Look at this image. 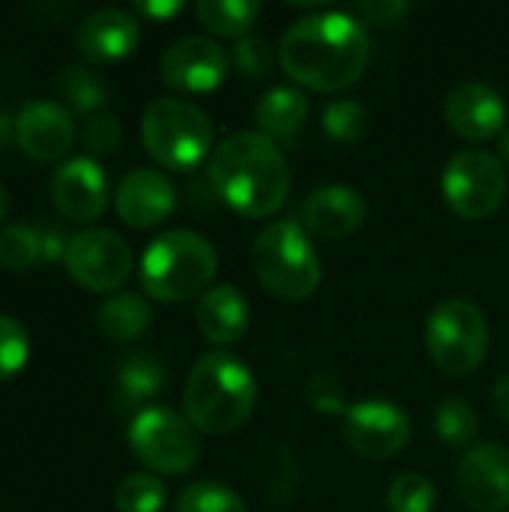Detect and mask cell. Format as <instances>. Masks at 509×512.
I'll return each mask as SVG.
<instances>
[{
  "instance_id": "6da1fadb",
  "label": "cell",
  "mask_w": 509,
  "mask_h": 512,
  "mask_svg": "<svg viewBox=\"0 0 509 512\" xmlns=\"http://www.w3.org/2000/svg\"><path fill=\"white\" fill-rule=\"evenodd\" d=\"M279 66L303 87L345 90L369 66V33L348 12L306 15L282 33Z\"/></svg>"
},
{
  "instance_id": "7a4b0ae2",
  "label": "cell",
  "mask_w": 509,
  "mask_h": 512,
  "mask_svg": "<svg viewBox=\"0 0 509 512\" xmlns=\"http://www.w3.org/2000/svg\"><path fill=\"white\" fill-rule=\"evenodd\" d=\"M210 183L216 195L240 216L261 219L285 207L291 195V168L276 141L261 132H231L210 156Z\"/></svg>"
},
{
  "instance_id": "3957f363",
  "label": "cell",
  "mask_w": 509,
  "mask_h": 512,
  "mask_svg": "<svg viewBox=\"0 0 509 512\" xmlns=\"http://www.w3.org/2000/svg\"><path fill=\"white\" fill-rule=\"evenodd\" d=\"M258 402V384L249 366L225 351L204 354L183 390L186 420L204 435H231L240 429Z\"/></svg>"
},
{
  "instance_id": "277c9868",
  "label": "cell",
  "mask_w": 509,
  "mask_h": 512,
  "mask_svg": "<svg viewBox=\"0 0 509 512\" xmlns=\"http://www.w3.org/2000/svg\"><path fill=\"white\" fill-rule=\"evenodd\" d=\"M219 255L213 243L189 228L159 234L141 255V288L159 303H186L210 291Z\"/></svg>"
},
{
  "instance_id": "5b68a950",
  "label": "cell",
  "mask_w": 509,
  "mask_h": 512,
  "mask_svg": "<svg viewBox=\"0 0 509 512\" xmlns=\"http://www.w3.org/2000/svg\"><path fill=\"white\" fill-rule=\"evenodd\" d=\"M258 282L282 300H306L321 285V258L297 219L270 222L252 243Z\"/></svg>"
},
{
  "instance_id": "8992f818",
  "label": "cell",
  "mask_w": 509,
  "mask_h": 512,
  "mask_svg": "<svg viewBox=\"0 0 509 512\" xmlns=\"http://www.w3.org/2000/svg\"><path fill=\"white\" fill-rule=\"evenodd\" d=\"M141 141L156 165L171 171H192L213 150V123L195 102L180 96H159L144 108Z\"/></svg>"
},
{
  "instance_id": "52a82bcc",
  "label": "cell",
  "mask_w": 509,
  "mask_h": 512,
  "mask_svg": "<svg viewBox=\"0 0 509 512\" xmlns=\"http://www.w3.org/2000/svg\"><path fill=\"white\" fill-rule=\"evenodd\" d=\"M426 348L432 363L453 378L480 369L489 351V324L477 303L453 297L438 303L426 321Z\"/></svg>"
},
{
  "instance_id": "ba28073f",
  "label": "cell",
  "mask_w": 509,
  "mask_h": 512,
  "mask_svg": "<svg viewBox=\"0 0 509 512\" xmlns=\"http://www.w3.org/2000/svg\"><path fill=\"white\" fill-rule=\"evenodd\" d=\"M135 459L156 477H177L198 465L201 441L198 429L177 411L150 405L129 420L126 432Z\"/></svg>"
},
{
  "instance_id": "9c48e42d",
  "label": "cell",
  "mask_w": 509,
  "mask_h": 512,
  "mask_svg": "<svg viewBox=\"0 0 509 512\" xmlns=\"http://www.w3.org/2000/svg\"><path fill=\"white\" fill-rule=\"evenodd\" d=\"M441 192L459 219H489L507 198V168L495 153L483 147H465L450 156L441 174Z\"/></svg>"
},
{
  "instance_id": "30bf717a",
  "label": "cell",
  "mask_w": 509,
  "mask_h": 512,
  "mask_svg": "<svg viewBox=\"0 0 509 512\" xmlns=\"http://www.w3.org/2000/svg\"><path fill=\"white\" fill-rule=\"evenodd\" d=\"M63 264L81 288L105 294L123 288L132 276V249L111 228H87L69 237Z\"/></svg>"
},
{
  "instance_id": "8fae6325",
  "label": "cell",
  "mask_w": 509,
  "mask_h": 512,
  "mask_svg": "<svg viewBox=\"0 0 509 512\" xmlns=\"http://www.w3.org/2000/svg\"><path fill=\"white\" fill-rule=\"evenodd\" d=\"M342 435L363 459H393L411 441V417L399 402L366 399L348 408L342 417Z\"/></svg>"
},
{
  "instance_id": "7c38bea8",
  "label": "cell",
  "mask_w": 509,
  "mask_h": 512,
  "mask_svg": "<svg viewBox=\"0 0 509 512\" xmlns=\"http://www.w3.org/2000/svg\"><path fill=\"white\" fill-rule=\"evenodd\" d=\"M231 57L210 36H180L162 54V81L180 93H210L228 78Z\"/></svg>"
},
{
  "instance_id": "4fadbf2b",
  "label": "cell",
  "mask_w": 509,
  "mask_h": 512,
  "mask_svg": "<svg viewBox=\"0 0 509 512\" xmlns=\"http://www.w3.org/2000/svg\"><path fill=\"white\" fill-rule=\"evenodd\" d=\"M51 201L57 213L69 222H96L111 201L105 168L90 156H75L63 162L51 180Z\"/></svg>"
},
{
  "instance_id": "5bb4252c",
  "label": "cell",
  "mask_w": 509,
  "mask_h": 512,
  "mask_svg": "<svg viewBox=\"0 0 509 512\" xmlns=\"http://www.w3.org/2000/svg\"><path fill=\"white\" fill-rule=\"evenodd\" d=\"M459 498L474 512L509 510V450L501 444L471 447L456 468Z\"/></svg>"
},
{
  "instance_id": "9a60e30c",
  "label": "cell",
  "mask_w": 509,
  "mask_h": 512,
  "mask_svg": "<svg viewBox=\"0 0 509 512\" xmlns=\"http://www.w3.org/2000/svg\"><path fill=\"white\" fill-rule=\"evenodd\" d=\"M15 141L36 162H57L75 141L69 108L51 99H33L15 114Z\"/></svg>"
},
{
  "instance_id": "2e32d148",
  "label": "cell",
  "mask_w": 509,
  "mask_h": 512,
  "mask_svg": "<svg viewBox=\"0 0 509 512\" xmlns=\"http://www.w3.org/2000/svg\"><path fill=\"white\" fill-rule=\"evenodd\" d=\"M450 129L465 141H489L507 129V105L486 81H465L450 90L444 105Z\"/></svg>"
},
{
  "instance_id": "e0dca14e",
  "label": "cell",
  "mask_w": 509,
  "mask_h": 512,
  "mask_svg": "<svg viewBox=\"0 0 509 512\" xmlns=\"http://www.w3.org/2000/svg\"><path fill=\"white\" fill-rule=\"evenodd\" d=\"M117 216L129 228H156L177 207V189L159 168H132L114 192Z\"/></svg>"
},
{
  "instance_id": "ac0fdd59",
  "label": "cell",
  "mask_w": 509,
  "mask_h": 512,
  "mask_svg": "<svg viewBox=\"0 0 509 512\" xmlns=\"http://www.w3.org/2000/svg\"><path fill=\"white\" fill-rule=\"evenodd\" d=\"M366 198L348 183H324L312 189L303 201L300 225L324 240L351 237L366 222Z\"/></svg>"
},
{
  "instance_id": "d6986e66",
  "label": "cell",
  "mask_w": 509,
  "mask_h": 512,
  "mask_svg": "<svg viewBox=\"0 0 509 512\" xmlns=\"http://www.w3.org/2000/svg\"><path fill=\"white\" fill-rule=\"evenodd\" d=\"M141 42V24L132 12L105 6L90 12L75 33V45L90 63H114L129 57Z\"/></svg>"
},
{
  "instance_id": "ffe728a7",
  "label": "cell",
  "mask_w": 509,
  "mask_h": 512,
  "mask_svg": "<svg viewBox=\"0 0 509 512\" xmlns=\"http://www.w3.org/2000/svg\"><path fill=\"white\" fill-rule=\"evenodd\" d=\"M168 372L159 363V357L138 351L123 357V363L117 366L114 375V393H111V405L117 414H141L150 408V402L165 390Z\"/></svg>"
},
{
  "instance_id": "44dd1931",
  "label": "cell",
  "mask_w": 509,
  "mask_h": 512,
  "mask_svg": "<svg viewBox=\"0 0 509 512\" xmlns=\"http://www.w3.org/2000/svg\"><path fill=\"white\" fill-rule=\"evenodd\" d=\"M195 324L207 342L234 345L249 330V303L234 285H216L207 294H201Z\"/></svg>"
},
{
  "instance_id": "7402d4cb",
  "label": "cell",
  "mask_w": 509,
  "mask_h": 512,
  "mask_svg": "<svg viewBox=\"0 0 509 512\" xmlns=\"http://www.w3.org/2000/svg\"><path fill=\"white\" fill-rule=\"evenodd\" d=\"M255 120L261 126V135L276 144H291L309 120V99L300 87L276 84L258 99Z\"/></svg>"
},
{
  "instance_id": "603a6c76",
  "label": "cell",
  "mask_w": 509,
  "mask_h": 512,
  "mask_svg": "<svg viewBox=\"0 0 509 512\" xmlns=\"http://www.w3.org/2000/svg\"><path fill=\"white\" fill-rule=\"evenodd\" d=\"M153 321V312H150V303L141 297V294H111L102 306H99V315H96V324L102 330L105 339L111 342H132L138 339Z\"/></svg>"
},
{
  "instance_id": "cb8c5ba5",
  "label": "cell",
  "mask_w": 509,
  "mask_h": 512,
  "mask_svg": "<svg viewBox=\"0 0 509 512\" xmlns=\"http://www.w3.org/2000/svg\"><path fill=\"white\" fill-rule=\"evenodd\" d=\"M195 15L201 18L207 30L219 36L243 39L249 27L258 21L261 3L258 0H201L195 3Z\"/></svg>"
},
{
  "instance_id": "d4e9b609",
  "label": "cell",
  "mask_w": 509,
  "mask_h": 512,
  "mask_svg": "<svg viewBox=\"0 0 509 512\" xmlns=\"http://www.w3.org/2000/svg\"><path fill=\"white\" fill-rule=\"evenodd\" d=\"M300 477L303 471L291 447H273L270 453H264V498L270 507H288L297 498Z\"/></svg>"
},
{
  "instance_id": "484cf974",
  "label": "cell",
  "mask_w": 509,
  "mask_h": 512,
  "mask_svg": "<svg viewBox=\"0 0 509 512\" xmlns=\"http://www.w3.org/2000/svg\"><path fill=\"white\" fill-rule=\"evenodd\" d=\"M165 498H168L165 483L156 474H150V471L129 474L114 489V507H117V512H162Z\"/></svg>"
},
{
  "instance_id": "4316f807",
  "label": "cell",
  "mask_w": 509,
  "mask_h": 512,
  "mask_svg": "<svg viewBox=\"0 0 509 512\" xmlns=\"http://www.w3.org/2000/svg\"><path fill=\"white\" fill-rule=\"evenodd\" d=\"M477 429H480V420H477V411L471 408V402L450 396L435 408V432L444 444L468 447L477 441Z\"/></svg>"
},
{
  "instance_id": "83f0119b",
  "label": "cell",
  "mask_w": 509,
  "mask_h": 512,
  "mask_svg": "<svg viewBox=\"0 0 509 512\" xmlns=\"http://www.w3.org/2000/svg\"><path fill=\"white\" fill-rule=\"evenodd\" d=\"M174 512H249V507L231 486L216 480H198L180 492Z\"/></svg>"
},
{
  "instance_id": "f1b7e54d",
  "label": "cell",
  "mask_w": 509,
  "mask_h": 512,
  "mask_svg": "<svg viewBox=\"0 0 509 512\" xmlns=\"http://www.w3.org/2000/svg\"><path fill=\"white\" fill-rule=\"evenodd\" d=\"M57 87H60L63 102H66L72 111H81V114L99 111V108L105 105V99H108L105 84H102L99 75L90 72L87 66H66L63 75H60V81H57Z\"/></svg>"
},
{
  "instance_id": "f546056e",
  "label": "cell",
  "mask_w": 509,
  "mask_h": 512,
  "mask_svg": "<svg viewBox=\"0 0 509 512\" xmlns=\"http://www.w3.org/2000/svg\"><path fill=\"white\" fill-rule=\"evenodd\" d=\"M39 231L30 225H6L0 228V267L9 273H27L39 264Z\"/></svg>"
},
{
  "instance_id": "4dcf8cb0",
  "label": "cell",
  "mask_w": 509,
  "mask_h": 512,
  "mask_svg": "<svg viewBox=\"0 0 509 512\" xmlns=\"http://www.w3.org/2000/svg\"><path fill=\"white\" fill-rule=\"evenodd\" d=\"M435 501H438L435 483L417 471L399 474L387 489V510L390 512H432Z\"/></svg>"
},
{
  "instance_id": "1f68e13d",
  "label": "cell",
  "mask_w": 509,
  "mask_h": 512,
  "mask_svg": "<svg viewBox=\"0 0 509 512\" xmlns=\"http://www.w3.org/2000/svg\"><path fill=\"white\" fill-rule=\"evenodd\" d=\"M324 132L339 141V144H354L366 135V126H369V111L363 102L357 99H333L327 108H324Z\"/></svg>"
},
{
  "instance_id": "d6a6232c",
  "label": "cell",
  "mask_w": 509,
  "mask_h": 512,
  "mask_svg": "<svg viewBox=\"0 0 509 512\" xmlns=\"http://www.w3.org/2000/svg\"><path fill=\"white\" fill-rule=\"evenodd\" d=\"M30 360V336L24 324L0 312V381L15 378Z\"/></svg>"
},
{
  "instance_id": "836d02e7",
  "label": "cell",
  "mask_w": 509,
  "mask_h": 512,
  "mask_svg": "<svg viewBox=\"0 0 509 512\" xmlns=\"http://www.w3.org/2000/svg\"><path fill=\"white\" fill-rule=\"evenodd\" d=\"M231 60L246 78H264L276 66V48L270 45V39L246 33L243 39H237Z\"/></svg>"
},
{
  "instance_id": "e575fe53",
  "label": "cell",
  "mask_w": 509,
  "mask_h": 512,
  "mask_svg": "<svg viewBox=\"0 0 509 512\" xmlns=\"http://www.w3.org/2000/svg\"><path fill=\"white\" fill-rule=\"evenodd\" d=\"M306 402L318 411V414H327V417H345L348 414V402H345V387L336 375H312L306 381Z\"/></svg>"
},
{
  "instance_id": "d590c367",
  "label": "cell",
  "mask_w": 509,
  "mask_h": 512,
  "mask_svg": "<svg viewBox=\"0 0 509 512\" xmlns=\"http://www.w3.org/2000/svg\"><path fill=\"white\" fill-rule=\"evenodd\" d=\"M120 138H123V129L114 114H93L84 123V144L90 153H111L117 150Z\"/></svg>"
},
{
  "instance_id": "8d00e7d4",
  "label": "cell",
  "mask_w": 509,
  "mask_h": 512,
  "mask_svg": "<svg viewBox=\"0 0 509 512\" xmlns=\"http://www.w3.org/2000/svg\"><path fill=\"white\" fill-rule=\"evenodd\" d=\"M357 12L369 21V24H378V27H387V24H396L399 18H405L411 12V3L405 0H363L357 6Z\"/></svg>"
},
{
  "instance_id": "74e56055",
  "label": "cell",
  "mask_w": 509,
  "mask_h": 512,
  "mask_svg": "<svg viewBox=\"0 0 509 512\" xmlns=\"http://www.w3.org/2000/svg\"><path fill=\"white\" fill-rule=\"evenodd\" d=\"M39 231V249H42V261L54 264L60 258H66V246H69V237H63L54 225H42L36 228Z\"/></svg>"
},
{
  "instance_id": "f35d334b",
  "label": "cell",
  "mask_w": 509,
  "mask_h": 512,
  "mask_svg": "<svg viewBox=\"0 0 509 512\" xmlns=\"http://www.w3.org/2000/svg\"><path fill=\"white\" fill-rule=\"evenodd\" d=\"M135 9L141 12V15H147V18H171V15H177L180 9H183V3L180 0H138L135 3Z\"/></svg>"
},
{
  "instance_id": "ab89813d",
  "label": "cell",
  "mask_w": 509,
  "mask_h": 512,
  "mask_svg": "<svg viewBox=\"0 0 509 512\" xmlns=\"http://www.w3.org/2000/svg\"><path fill=\"white\" fill-rule=\"evenodd\" d=\"M492 402H495V408H498V417L509 423V375H504V378L495 384Z\"/></svg>"
},
{
  "instance_id": "60d3db41",
  "label": "cell",
  "mask_w": 509,
  "mask_h": 512,
  "mask_svg": "<svg viewBox=\"0 0 509 512\" xmlns=\"http://www.w3.org/2000/svg\"><path fill=\"white\" fill-rule=\"evenodd\" d=\"M498 159L509 165V126L504 129V135H501V144H498Z\"/></svg>"
},
{
  "instance_id": "b9f144b4",
  "label": "cell",
  "mask_w": 509,
  "mask_h": 512,
  "mask_svg": "<svg viewBox=\"0 0 509 512\" xmlns=\"http://www.w3.org/2000/svg\"><path fill=\"white\" fill-rule=\"evenodd\" d=\"M6 213H9V192H6V186L0 183V222H3Z\"/></svg>"
}]
</instances>
